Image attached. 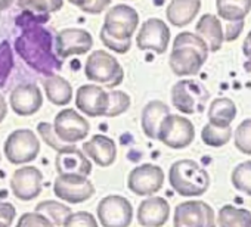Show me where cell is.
Listing matches in <instances>:
<instances>
[{
  "label": "cell",
  "mask_w": 251,
  "mask_h": 227,
  "mask_svg": "<svg viewBox=\"0 0 251 227\" xmlns=\"http://www.w3.org/2000/svg\"><path fill=\"white\" fill-rule=\"evenodd\" d=\"M17 24L23 27V33L17 37L14 47L21 59L31 69L46 77L61 69L62 61L52 50V34L39 24L37 15L25 11V14L17 20Z\"/></svg>",
  "instance_id": "1"
},
{
  "label": "cell",
  "mask_w": 251,
  "mask_h": 227,
  "mask_svg": "<svg viewBox=\"0 0 251 227\" xmlns=\"http://www.w3.org/2000/svg\"><path fill=\"white\" fill-rule=\"evenodd\" d=\"M208 58L205 42L194 33H180L173 43V50L169 58L172 71L177 77L197 75Z\"/></svg>",
  "instance_id": "2"
},
{
  "label": "cell",
  "mask_w": 251,
  "mask_h": 227,
  "mask_svg": "<svg viewBox=\"0 0 251 227\" xmlns=\"http://www.w3.org/2000/svg\"><path fill=\"white\" fill-rule=\"evenodd\" d=\"M169 183L177 195L194 198L201 196L208 190L210 176L195 161L180 159L170 167Z\"/></svg>",
  "instance_id": "3"
},
{
  "label": "cell",
  "mask_w": 251,
  "mask_h": 227,
  "mask_svg": "<svg viewBox=\"0 0 251 227\" xmlns=\"http://www.w3.org/2000/svg\"><path fill=\"white\" fill-rule=\"evenodd\" d=\"M84 75L90 81L100 83L109 89H114L123 83L124 71L115 56L105 50H95L87 56Z\"/></svg>",
  "instance_id": "4"
},
{
  "label": "cell",
  "mask_w": 251,
  "mask_h": 227,
  "mask_svg": "<svg viewBox=\"0 0 251 227\" xmlns=\"http://www.w3.org/2000/svg\"><path fill=\"white\" fill-rule=\"evenodd\" d=\"M210 93L207 87L197 80H180L172 89V102L173 106L182 112L192 115V114H201L205 109Z\"/></svg>",
  "instance_id": "5"
},
{
  "label": "cell",
  "mask_w": 251,
  "mask_h": 227,
  "mask_svg": "<svg viewBox=\"0 0 251 227\" xmlns=\"http://www.w3.org/2000/svg\"><path fill=\"white\" fill-rule=\"evenodd\" d=\"M3 152L11 164H27L34 161L40 154V140L34 132L28 129H20L8 136Z\"/></svg>",
  "instance_id": "6"
},
{
  "label": "cell",
  "mask_w": 251,
  "mask_h": 227,
  "mask_svg": "<svg viewBox=\"0 0 251 227\" xmlns=\"http://www.w3.org/2000/svg\"><path fill=\"white\" fill-rule=\"evenodd\" d=\"M195 137V127L186 117L182 115H169L163 120L158 130V140L172 149H185L188 148Z\"/></svg>",
  "instance_id": "7"
},
{
  "label": "cell",
  "mask_w": 251,
  "mask_h": 227,
  "mask_svg": "<svg viewBox=\"0 0 251 227\" xmlns=\"http://www.w3.org/2000/svg\"><path fill=\"white\" fill-rule=\"evenodd\" d=\"M98 220L103 227H129L133 220V208L129 199L109 195L98 204Z\"/></svg>",
  "instance_id": "8"
},
{
  "label": "cell",
  "mask_w": 251,
  "mask_h": 227,
  "mask_svg": "<svg viewBox=\"0 0 251 227\" xmlns=\"http://www.w3.org/2000/svg\"><path fill=\"white\" fill-rule=\"evenodd\" d=\"M139 24L138 12L129 5H117L111 8L105 17L102 30L118 40H132Z\"/></svg>",
  "instance_id": "9"
},
{
  "label": "cell",
  "mask_w": 251,
  "mask_h": 227,
  "mask_svg": "<svg viewBox=\"0 0 251 227\" xmlns=\"http://www.w3.org/2000/svg\"><path fill=\"white\" fill-rule=\"evenodd\" d=\"M175 227H216L213 208L204 201H186L176 206Z\"/></svg>",
  "instance_id": "10"
},
{
  "label": "cell",
  "mask_w": 251,
  "mask_h": 227,
  "mask_svg": "<svg viewBox=\"0 0 251 227\" xmlns=\"http://www.w3.org/2000/svg\"><path fill=\"white\" fill-rule=\"evenodd\" d=\"M55 135L65 145H74L87 137L90 132V124L74 109H64L55 117L52 124Z\"/></svg>",
  "instance_id": "11"
},
{
  "label": "cell",
  "mask_w": 251,
  "mask_h": 227,
  "mask_svg": "<svg viewBox=\"0 0 251 227\" xmlns=\"http://www.w3.org/2000/svg\"><path fill=\"white\" fill-rule=\"evenodd\" d=\"M164 184V171L155 164H142L127 177V187L138 196H152Z\"/></svg>",
  "instance_id": "12"
},
{
  "label": "cell",
  "mask_w": 251,
  "mask_h": 227,
  "mask_svg": "<svg viewBox=\"0 0 251 227\" xmlns=\"http://www.w3.org/2000/svg\"><path fill=\"white\" fill-rule=\"evenodd\" d=\"M55 195L70 204H81L95 195V186L86 176L59 174L53 183Z\"/></svg>",
  "instance_id": "13"
},
{
  "label": "cell",
  "mask_w": 251,
  "mask_h": 227,
  "mask_svg": "<svg viewBox=\"0 0 251 227\" xmlns=\"http://www.w3.org/2000/svg\"><path fill=\"white\" fill-rule=\"evenodd\" d=\"M93 46V37L89 31L81 28H65L56 34L55 50L56 56L62 61L70 56L84 55Z\"/></svg>",
  "instance_id": "14"
},
{
  "label": "cell",
  "mask_w": 251,
  "mask_h": 227,
  "mask_svg": "<svg viewBox=\"0 0 251 227\" xmlns=\"http://www.w3.org/2000/svg\"><path fill=\"white\" fill-rule=\"evenodd\" d=\"M136 43L141 50H154L155 53L163 55L170 43V28L164 21L150 18L142 24Z\"/></svg>",
  "instance_id": "15"
},
{
  "label": "cell",
  "mask_w": 251,
  "mask_h": 227,
  "mask_svg": "<svg viewBox=\"0 0 251 227\" xmlns=\"http://www.w3.org/2000/svg\"><path fill=\"white\" fill-rule=\"evenodd\" d=\"M43 174L33 165L18 168L11 177V189L20 201H33L42 193Z\"/></svg>",
  "instance_id": "16"
},
{
  "label": "cell",
  "mask_w": 251,
  "mask_h": 227,
  "mask_svg": "<svg viewBox=\"0 0 251 227\" xmlns=\"http://www.w3.org/2000/svg\"><path fill=\"white\" fill-rule=\"evenodd\" d=\"M75 105L89 117H105L109 105V93L96 84L80 86L75 93Z\"/></svg>",
  "instance_id": "17"
},
{
  "label": "cell",
  "mask_w": 251,
  "mask_h": 227,
  "mask_svg": "<svg viewBox=\"0 0 251 227\" xmlns=\"http://www.w3.org/2000/svg\"><path fill=\"white\" fill-rule=\"evenodd\" d=\"M11 108L20 117H30L42 108L43 96L39 87L33 83L17 86L9 96Z\"/></svg>",
  "instance_id": "18"
},
{
  "label": "cell",
  "mask_w": 251,
  "mask_h": 227,
  "mask_svg": "<svg viewBox=\"0 0 251 227\" xmlns=\"http://www.w3.org/2000/svg\"><path fill=\"white\" fill-rule=\"evenodd\" d=\"M55 165L59 174H77L89 176L92 173V164L86 158L84 152L74 145H67L56 152Z\"/></svg>",
  "instance_id": "19"
},
{
  "label": "cell",
  "mask_w": 251,
  "mask_h": 227,
  "mask_svg": "<svg viewBox=\"0 0 251 227\" xmlns=\"http://www.w3.org/2000/svg\"><path fill=\"white\" fill-rule=\"evenodd\" d=\"M170 217V205L164 198L150 196L138 208V221L144 227H161Z\"/></svg>",
  "instance_id": "20"
},
{
  "label": "cell",
  "mask_w": 251,
  "mask_h": 227,
  "mask_svg": "<svg viewBox=\"0 0 251 227\" xmlns=\"http://www.w3.org/2000/svg\"><path fill=\"white\" fill-rule=\"evenodd\" d=\"M83 152L92 158L99 167H109L117 158V145L111 137L103 135H95L90 140L84 142Z\"/></svg>",
  "instance_id": "21"
},
{
  "label": "cell",
  "mask_w": 251,
  "mask_h": 227,
  "mask_svg": "<svg viewBox=\"0 0 251 227\" xmlns=\"http://www.w3.org/2000/svg\"><path fill=\"white\" fill-rule=\"evenodd\" d=\"M170 114L169 106L161 100H151L142 109L141 124L147 137L155 140L158 139V130L163 120Z\"/></svg>",
  "instance_id": "22"
},
{
  "label": "cell",
  "mask_w": 251,
  "mask_h": 227,
  "mask_svg": "<svg viewBox=\"0 0 251 227\" xmlns=\"http://www.w3.org/2000/svg\"><path fill=\"white\" fill-rule=\"evenodd\" d=\"M195 31L205 42L210 52H217L222 49L225 36H223V28H222L220 20L217 17H214L211 14L202 15L197 24Z\"/></svg>",
  "instance_id": "23"
},
{
  "label": "cell",
  "mask_w": 251,
  "mask_h": 227,
  "mask_svg": "<svg viewBox=\"0 0 251 227\" xmlns=\"http://www.w3.org/2000/svg\"><path fill=\"white\" fill-rule=\"evenodd\" d=\"M201 9L200 0H172L167 6L166 15L172 25L185 27L192 23Z\"/></svg>",
  "instance_id": "24"
},
{
  "label": "cell",
  "mask_w": 251,
  "mask_h": 227,
  "mask_svg": "<svg viewBox=\"0 0 251 227\" xmlns=\"http://www.w3.org/2000/svg\"><path fill=\"white\" fill-rule=\"evenodd\" d=\"M43 87L49 102L58 106H64L73 99V87L68 80L59 75H48L43 78Z\"/></svg>",
  "instance_id": "25"
},
{
  "label": "cell",
  "mask_w": 251,
  "mask_h": 227,
  "mask_svg": "<svg viewBox=\"0 0 251 227\" xmlns=\"http://www.w3.org/2000/svg\"><path fill=\"white\" fill-rule=\"evenodd\" d=\"M236 117V106L227 97H217L208 108V123L217 127H229Z\"/></svg>",
  "instance_id": "26"
},
{
  "label": "cell",
  "mask_w": 251,
  "mask_h": 227,
  "mask_svg": "<svg viewBox=\"0 0 251 227\" xmlns=\"http://www.w3.org/2000/svg\"><path fill=\"white\" fill-rule=\"evenodd\" d=\"M217 14L226 23L244 21L251 11V0H216Z\"/></svg>",
  "instance_id": "27"
},
{
  "label": "cell",
  "mask_w": 251,
  "mask_h": 227,
  "mask_svg": "<svg viewBox=\"0 0 251 227\" xmlns=\"http://www.w3.org/2000/svg\"><path fill=\"white\" fill-rule=\"evenodd\" d=\"M220 227H251V212L245 208L225 205L217 217Z\"/></svg>",
  "instance_id": "28"
},
{
  "label": "cell",
  "mask_w": 251,
  "mask_h": 227,
  "mask_svg": "<svg viewBox=\"0 0 251 227\" xmlns=\"http://www.w3.org/2000/svg\"><path fill=\"white\" fill-rule=\"evenodd\" d=\"M34 211L46 217L53 226H64L67 218L73 214L70 206L58 201H42L37 204Z\"/></svg>",
  "instance_id": "29"
},
{
  "label": "cell",
  "mask_w": 251,
  "mask_h": 227,
  "mask_svg": "<svg viewBox=\"0 0 251 227\" xmlns=\"http://www.w3.org/2000/svg\"><path fill=\"white\" fill-rule=\"evenodd\" d=\"M232 137V129L229 127H217L213 124H207L204 126L202 132H201V139L207 146L211 148H220L225 146L226 143H229Z\"/></svg>",
  "instance_id": "30"
},
{
  "label": "cell",
  "mask_w": 251,
  "mask_h": 227,
  "mask_svg": "<svg viewBox=\"0 0 251 227\" xmlns=\"http://www.w3.org/2000/svg\"><path fill=\"white\" fill-rule=\"evenodd\" d=\"M18 5L37 15H49L58 12L64 6V0H18Z\"/></svg>",
  "instance_id": "31"
},
{
  "label": "cell",
  "mask_w": 251,
  "mask_h": 227,
  "mask_svg": "<svg viewBox=\"0 0 251 227\" xmlns=\"http://www.w3.org/2000/svg\"><path fill=\"white\" fill-rule=\"evenodd\" d=\"M15 67L14 49L9 42L3 40L0 43V87H3L11 77Z\"/></svg>",
  "instance_id": "32"
},
{
  "label": "cell",
  "mask_w": 251,
  "mask_h": 227,
  "mask_svg": "<svg viewBox=\"0 0 251 227\" xmlns=\"http://www.w3.org/2000/svg\"><path fill=\"white\" fill-rule=\"evenodd\" d=\"M230 180L236 190L251 196V161H245L236 165Z\"/></svg>",
  "instance_id": "33"
},
{
  "label": "cell",
  "mask_w": 251,
  "mask_h": 227,
  "mask_svg": "<svg viewBox=\"0 0 251 227\" xmlns=\"http://www.w3.org/2000/svg\"><path fill=\"white\" fill-rule=\"evenodd\" d=\"M109 93V105L105 117H117L121 115L126 111L130 108V96L127 93H124L121 90H112Z\"/></svg>",
  "instance_id": "34"
},
{
  "label": "cell",
  "mask_w": 251,
  "mask_h": 227,
  "mask_svg": "<svg viewBox=\"0 0 251 227\" xmlns=\"http://www.w3.org/2000/svg\"><path fill=\"white\" fill-rule=\"evenodd\" d=\"M235 146L239 152L251 155V118L244 120L235 132Z\"/></svg>",
  "instance_id": "35"
},
{
  "label": "cell",
  "mask_w": 251,
  "mask_h": 227,
  "mask_svg": "<svg viewBox=\"0 0 251 227\" xmlns=\"http://www.w3.org/2000/svg\"><path fill=\"white\" fill-rule=\"evenodd\" d=\"M62 227H99V226L93 214L87 211H78V212H73L67 218Z\"/></svg>",
  "instance_id": "36"
},
{
  "label": "cell",
  "mask_w": 251,
  "mask_h": 227,
  "mask_svg": "<svg viewBox=\"0 0 251 227\" xmlns=\"http://www.w3.org/2000/svg\"><path fill=\"white\" fill-rule=\"evenodd\" d=\"M15 227H56L39 212H25L20 217Z\"/></svg>",
  "instance_id": "37"
},
{
  "label": "cell",
  "mask_w": 251,
  "mask_h": 227,
  "mask_svg": "<svg viewBox=\"0 0 251 227\" xmlns=\"http://www.w3.org/2000/svg\"><path fill=\"white\" fill-rule=\"evenodd\" d=\"M37 132H39V135L43 137V140H45L50 148H53L56 152L67 146L65 143H62V142L58 139V136L55 135V130H53V126H52V124H49V123H40V124L37 126Z\"/></svg>",
  "instance_id": "38"
},
{
  "label": "cell",
  "mask_w": 251,
  "mask_h": 227,
  "mask_svg": "<svg viewBox=\"0 0 251 227\" xmlns=\"http://www.w3.org/2000/svg\"><path fill=\"white\" fill-rule=\"evenodd\" d=\"M100 42L112 52L115 53H127L130 46H132V40H118V39H114L111 36H108L103 30H100Z\"/></svg>",
  "instance_id": "39"
},
{
  "label": "cell",
  "mask_w": 251,
  "mask_h": 227,
  "mask_svg": "<svg viewBox=\"0 0 251 227\" xmlns=\"http://www.w3.org/2000/svg\"><path fill=\"white\" fill-rule=\"evenodd\" d=\"M15 215H17V211L12 204L0 201V223L5 224L6 227H11L15 220Z\"/></svg>",
  "instance_id": "40"
},
{
  "label": "cell",
  "mask_w": 251,
  "mask_h": 227,
  "mask_svg": "<svg viewBox=\"0 0 251 227\" xmlns=\"http://www.w3.org/2000/svg\"><path fill=\"white\" fill-rule=\"evenodd\" d=\"M244 28V21H236V23H227L226 31H223L225 40L226 42H233L239 37L241 31Z\"/></svg>",
  "instance_id": "41"
},
{
  "label": "cell",
  "mask_w": 251,
  "mask_h": 227,
  "mask_svg": "<svg viewBox=\"0 0 251 227\" xmlns=\"http://www.w3.org/2000/svg\"><path fill=\"white\" fill-rule=\"evenodd\" d=\"M109 3H111V0H93V2H92L89 6L83 8L81 11L86 12V14H92V15L100 14L102 11H105V9L108 8Z\"/></svg>",
  "instance_id": "42"
},
{
  "label": "cell",
  "mask_w": 251,
  "mask_h": 227,
  "mask_svg": "<svg viewBox=\"0 0 251 227\" xmlns=\"http://www.w3.org/2000/svg\"><path fill=\"white\" fill-rule=\"evenodd\" d=\"M242 52H244V55H245L248 59H251V31H250L248 36L245 37V42H244V45H242Z\"/></svg>",
  "instance_id": "43"
},
{
  "label": "cell",
  "mask_w": 251,
  "mask_h": 227,
  "mask_svg": "<svg viewBox=\"0 0 251 227\" xmlns=\"http://www.w3.org/2000/svg\"><path fill=\"white\" fill-rule=\"evenodd\" d=\"M6 114H8V105H6L5 97L2 96V93H0V123L6 118Z\"/></svg>",
  "instance_id": "44"
},
{
  "label": "cell",
  "mask_w": 251,
  "mask_h": 227,
  "mask_svg": "<svg viewBox=\"0 0 251 227\" xmlns=\"http://www.w3.org/2000/svg\"><path fill=\"white\" fill-rule=\"evenodd\" d=\"M70 3H73L74 6H77V8H80V9H83V8H86V6H89L93 0H68Z\"/></svg>",
  "instance_id": "45"
},
{
  "label": "cell",
  "mask_w": 251,
  "mask_h": 227,
  "mask_svg": "<svg viewBox=\"0 0 251 227\" xmlns=\"http://www.w3.org/2000/svg\"><path fill=\"white\" fill-rule=\"evenodd\" d=\"M14 0H0V11H6L12 6Z\"/></svg>",
  "instance_id": "46"
},
{
  "label": "cell",
  "mask_w": 251,
  "mask_h": 227,
  "mask_svg": "<svg viewBox=\"0 0 251 227\" xmlns=\"http://www.w3.org/2000/svg\"><path fill=\"white\" fill-rule=\"evenodd\" d=\"M0 227H6L5 224H2V223H0Z\"/></svg>",
  "instance_id": "47"
},
{
  "label": "cell",
  "mask_w": 251,
  "mask_h": 227,
  "mask_svg": "<svg viewBox=\"0 0 251 227\" xmlns=\"http://www.w3.org/2000/svg\"><path fill=\"white\" fill-rule=\"evenodd\" d=\"M0 159H2V155H0Z\"/></svg>",
  "instance_id": "48"
}]
</instances>
